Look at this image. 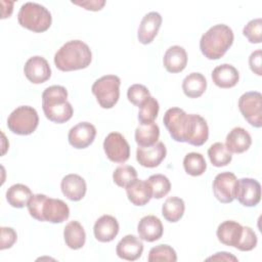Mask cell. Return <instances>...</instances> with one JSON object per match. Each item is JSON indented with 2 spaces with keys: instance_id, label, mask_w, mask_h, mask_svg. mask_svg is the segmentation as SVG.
<instances>
[{
  "instance_id": "cell-1",
  "label": "cell",
  "mask_w": 262,
  "mask_h": 262,
  "mask_svg": "<svg viewBox=\"0 0 262 262\" xmlns=\"http://www.w3.org/2000/svg\"><path fill=\"white\" fill-rule=\"evenodd\" d=\"M27 207L30 215L38 221L61 223L70 216V209L63 201L42 193L33 194Z\"/></svg>"
},
{
  "instance_id": "cell-2",
  "label": "cell",
  "mask_w": 262,
  "mask_h": 262,
  "mask_svg": "<svg viewBox=\"0 0 262 262\" xmlns=\"http://www.w3.org/2000/svg\"><path fill=\"white\" fill-rule=\"evenodd\" d=\"M91 60V50L81 40L68 41L54 55L55 67L62 72L85 69L90 64Z\"/></svg>"
},
{
  "instance_id": "cell-3",
  "label": "cell",
  "mask_w": 262,
  "mask_h": 262,
  "mask_svg": "<svg viewBox=\"0 0 262 262\" xmlns=\"http://www.w3.org/2000/svg\"><path fill=\"white\" fill-rule=\"evenodd\" d=\"M68 91L63 86L47 87L42 93V108L45 117L54 123L61 124L69 121L74 113L72 104L67 100Z\"/></svg>"
},
{
  "instance_id": "cell-4",
  "label": "cell",
  "mask_w": 262,
  "mask_h": 262,
  "mask_svg": "<svg viewBox=\"0 0 262 262\" xmlns=\"http://www.w3.org/2000/svg\"><path fill=\"white\" fill-rule=\"evenodd\" d=\"M233 32L224 24L211 27L200 40V49L208 59L222 57L233 43Z\"/></svg>"
},
{
  "instance_id": "cell-5",
  "label": "cell",
  "mask_w": 262,
  "mask_h": 262,
  "mask_svg": "<svg viewBox=\"0 0 262 262\" xmlns=\"http://www.w3.org/2000/svg\"><path fill=\"white\" fill-rule=\"evenodd\" d=\"M17 20L21 27L35 33H42L49 29L52 17L45 6L35 2H26L19 8Z\"/></svg>"
},
{
  "instance_id": "cell-6",
  "label": "cell",
  "mask_w": 262,
  "mask_h": 262,
  "mask_svg": "<svg viewBox=\"0 0 262 262\" xmlns=\"http://www.w3.org/2000/svg\"><path fill=\"white\" fill-rule=\"evenodd\" d=\"M121 80L116 75H105L97 79L92 87V93L102 108H112L120 97Z\"/></svg>"
},
{
  "instance_id": "cell-7",
  "label": "cell",
  "mask_w": 262,
  "mask_h": 262,
  "mask_svg": "<svg viewBox=\"0 0 262 262\" xmlns=\"http://www.w3.org/2000/svg\"><path fill=\"white\" fill-rule=\"evenodd\" d=\"M39 124L37 111L30 105L16 107L7 119L8 129L17 135L32 134Z\"/></svg>"
},
{
  "instance_id": "cell-8",
  "label": "cell",
  "mask_w": 262,
  "mask_h": 262,
  "mask_svg": "<svg viewBox=\"0 0 262 262\" xmlns=\"http://www.w3.org/2000/svg\"><path fill=\"white\" fill-rule=\"evenodd\" d=\"M163 122L175 141L186 142L191 124L190 114H186L179 107H171L166 111Z\"/></svg>"
},
{
  "instance_id": "cell-9",
  "label": "cell",
  "mask_w": 262,
  "mask_h": 262,
  "mask_svg": "<svg viewBox=\"0 0 262 262\" xmlns=\"http://www.w3.org/2000/svg\"><path fill=\"white\" fill-rule=\"evenodd\" d=\"M238 108L250 125L256 128L262 126V95L260 92L244 93L238 99Z\"/></svg>"
},
{
  "instance_id": "cell-10",
  "label": "cell",
  "mask_w": 262,
  "mask_h": 262,
  "mask_svg": "<svg viewBox=\"0 0 262 262\" xmlns=\"http://www.w3.org/2000/svg\"><path fill=\"white\" fill-rule=\"evenodd\" d=\"M103 149L107 159L115 163H125L130 157V145L119 132H112L105 137Z\"/></svg>"
},
{
  "instance_id": "cell-11",
  "label": "cell",
  "mask_w": 262,
  "mask_h": 262,
  "mask_svg": "<svg viewBox=\"0 0 262 262\" xmlns=\"http://www.w3.org/2000/svg\"><path fill=\"white\" fill-rule=\"evenodd\" d=\"M237 178L232 172H222L216 175L213 181V192L215 198L223 203H231L235 199Z\"/></svg>"
},
{
  "instance_id": "cell-12",
  "label": "cell",
  "mask_w": 262,
  "mask_h": 262,
  "mask_svg": "<svg viewBox=\"0 0 262 262\" xmlns=\"http://www.w3.org/2000/svg\"><path fill=\"white\" fill-rule=\"evenodd\" d=\"M235 199L245 207H254L261 200V185L253 178L237 180Z\"/></svg>"
},
{
  "instance_id": "cell-13",
  "label": "cell",
  "mask_w": 262,
  "mask_h": 262,
  "mask_svg": "<svg viewBox=\"0 0 262 262\" xmlns=\"http://www.w3.org/2000/svg\"><path fill=\"white\" fill-rule=\"evenodd\" d=\"M24 73L30 82L34 84H41L50 78L51 69L44 57L35 55L26 61Z\"/></svg>"
},
{
  "instance_id": "cell-14",
  "label": "cell",
  "mask_w": 262,
  "mask_h": 262,
  "mask_svg": "<svg viewBox=\"0 0 262 262\" xmlns=\"http://www.w3.org/2000/svg\"><path fill=\"white\" fill-rule=\"evenodd\" d=\"M96 136V129L94 125L88 122H81L72 127L68 134L70 144L75 148H86L93 141Z\"/></svg>"
},
{
  "instance_id": "cell-15",
  "label": "cell",
  "mask_w": 262,
  "mask_h": 262,
  "mask_svg": "<svg viewBox=\"0 0 262 262\" xmlns=\"http://www.w3.org/2000/svg\"><path fill=\"white\" fill-rule=\"evenodd\" d=\"M167 149L162 141H158L150 146H138L136 150L137 162L146 168H155L165 159Z\"/></svg>"
},
{
  "instance_id": "cell-16",
  "label": "cell",
  "mask_w": 262,
  "mask_h": 262,
  "mask_svg": "<svg viewBox=\"0 0 262 262\" xmlns=\"http://www.w3.org/2000/svg\"><path fill=\"white\" fill-rule=\"evenodd\" d=\"M162 24V16L159 12L150 11L146 13L139 25L137 38L142 44H149L157 36Z\"/></svg>"
},
{
  "instance_id": "cell-17",
  "label": "cell",
  "mask_w": 262,
  "mask_h": 262,
  "mask_svg": "<svg viewBox=\"0 0 262 262\" xmlns=\"http://www.w3.org/2000/svg\"><path fill=\"white\" fill-rule=\"evenodd\" d=\"M60 188L67 199L70 201L78 202L84 198L87 185L84 178L80 175L68 174L62 178L60 182Z\"/></svg>"
},
{
  "instance_id": "cell-18",
  "label": "cell",
  "mask_w": 262,
  "mask_h": 262,
  "mask_svg": "<svg viewBox=\"0 0 262 262\" xmlns=\"http://www.w3.org/2000/svg\"><path fill=\"white\" fill-rule=\"evenodd\" d=\"M119 229V223L114 216L102 215L96 220L93 227V232L98 242L108 243L117 236Z\"/></svg>"
},
{
  "instance_id": "cell-19",
  "label": "cell",
  "mask_w": 262,
  "mask_h": 262,
  "mask_svg": "<svg viewBox=\"0 0 262 262\" xmlns=\"http://www.w3.org/2000/svg\"><path fill=\"white\" fill-rule=\"evenodd\" d=\"M137 231L139 237L142 241L151 243L162 237L164 227L162 221L158 217L154 215H147L142 217L138 222Z\"/></svg>"
},
{
  "instance_id": "cell-20",
  "label": "cell",
  "mask_w": 262,
  "mask_h": 262,
  "mask_svg": "<svg viewBox=\"0 0 262 262\" xmlns=\"http://www.w3.org/2000/svg\"><path fill=\"white\" fill-rule=\"evenodd\" d=\"M143 252L142 242L133 234L125 235L117 245L116 253L124 260L135 261L137 260Z\"/></svg>"
},
{
  "instance_id": "cell-21",
  "label": "cell",
  "mask_w": 262,
  "mask_h": 262,
  "mask_svg": "<svg viewBox=\"0 0 262 262\" xmlns=\"http://www.w3.org/2000/svg\"><path fill=\"white\" fill-rule=\"evenodd\" d=\"M128 200L135 206H144L152 198V191L147 180L134 179L126 187Z\"/></svg>"
},
{
  "instance_id": "cell-22",
  "label": "cell",
  "mask_w": 262,
  "mask_h": 262,
  "mask_svg": "<svg viewBox=\"0 0 262 262\" xmlns=\"http://www.w3.org/2000/svg\"><path fill=\"white\" fill-rule=\"evenodd\" d=\"M216 234L223 245L236 248L243 234V226L236 221L226 220L219 224Z\"/></svg>"
},
{
  "instance_id": "cell-23",
  "label": "cell",
  "mask_w": 262,
  "mask_h": 262,
  "mask_svg": "<svg viewBox=\"0 0 262 262\" xmlns=\"http://www.w3.org/2000/svg\"><path fill=\"white\" fill-rule=\"evenodd\" d=\"M165 69L169 73H180L187 64V54L183 47L174 45L167 49L163 57Z\"/></svg>"
},
{
  "instance_id": "cell-24",
  "label": "cell",
  "mask_w": 262,
  "mask_h": 262,
  "mask_svg": "<svg viewBox=\"0 0 262 262\" xmlns=\"http://www.w3.org/2000/svg\"><path fill=\"white\" fill-rule=\"evenodd\" d=\"M252 144V138L250 133L242 128L235 127L226 136L225 146L230 152L242 154L249 149Z\"/></svg>"
},
{
  "instance_id": "cell-25",
  "label": "cell",
  "mask_w": 262,
  "mask_h": 262,
  "mask_svg": "<svg viewBox=\"0 0 262 262\" xmlns=\"http://www.w3.org/2000/svg\"><path fill=\"white\" fill-rule=\"evenodd\" d=\"M238 79V71L229 63L217 66L212 72V80L220 88H231L237 84Z\"/></svg>"
},
{
  "instance_id": "cell-26",
  "label": "cell",
  "mask_w": 262,
  "mask_h": 262,
  "mask_svg": "<svg viewBox=\"0 0 262 262\" xmlns=\"http://www.w3.org/2000/svg\"><path fill=\"white\" fill-rule=\"evenodd\" d=\"M190 117L191 124L186 142L194 146H201L208 140L209 137L208 124L206 120L200 115L190 114Z\"/></svg>"
},
{
  "instance_id": "cell-27",
  "label": "cell",
  "mask_w": 262,
  "mask_h": 262,
  "mask_svg": "<svg viewBox=\"0 0 262 262\" xmlns=\"http://www.w3.org/2000/svg\"><path fill=\"white\" fill-rule=\"evenodd\" d=\"M63 238L66 245L72 250H79L85 245L86 233L78 221L69 222L63 229Z\"/></svg>"
},
{
  "instance_id": "cell-28",
  "label": "cell",
  "mask_w": 262,
  "mask_h": 262,
  "mask_svg": "<svg viewBox=\"0 0 262 262\" xmlns=\"http://www.w3.org/2000/svg\"><path fill=\"white\" fill-rule=\"evenodd\" d=\"M207 80L201 73H190L182 82V90L187 97L198 98L206 91Z\"/></svg>"
},
{
  "instance_id": "cell-29",
  "label": "cell",
  "mask_w": 262,
  "mask_h": 262,
  "mask_svg": "<svg viewBox=\"0 0 262 262\" xmlns=\"http://www.w3.org/2000/svg\"><path fill=\"white\" fill-rule=\"evenodd\" d=\"M159 136L160 128L155 122L140 124L135 130V141L138 146H150L158 142Z\"/></svg>"
},
{
  "instance_id": "cell-30",
  "label": "cell",
  "mask_w": 262,
  "mask_h": 262,
  "mask_svg": "<svg viewBox=\"0 0 262 262\" xmlns=\"http://www.w3.org/2000/svg\"><path fill=\"white\" fill-rule=\"evenodd\" d=\"M33 193L31 189L21 183L11 185L6 191V200L13 208H23L28 205Z\"/></svg>"
},
{
  "instance_id": "cell-31",
  "label": "cell",
  "mask_w": 262,
  "mask_h": 262,
  "mask_svg": "<svg viewBox=\"0 0 262 262\" xmlns=\"http://www.w3.org/2000/svg\"><path fill=\"white\" fill-rule=\"evenodd\" d=\"M185 205L182 199L178 196L168 198L162 206V214L169 222H177L184 214Z\"/></svg>"
},
{
  "instance_id": "cell-32",
  "label": "cell",
  "mask_w": 262,
  "mask_h": 262,
  "mask_svg": "<svg viewBox=\"0 0 262 262\" xmlns=\"http://www.w3.org/2000/svg\"><path fill=\"white\" fill-rule=\"evenodd\" d=\"M210 162L215 167H223L228 165L232 160L231 152L222 142L213 143L208 149Z\"/></svg>"
},
{
  "instance_id": "cell-33",
  "label": "cell",
  "mask_w": 262,
  "mask_h": 262,
  "mask_svg": "<svg viewBox=\"0 0 262 262\" xmlns=\"http://www.w3.org/2000/svg\"><path fill=\"white\" fill-rule=\"evenodd\" d=\"M183 167L187 174L191 176H200L205 173L207 163L202 154L189 152L183 159Z\"/></svg>"
},
{
  "instance_id": "cell-34",
  "label": "cell",
  "mask_w": 262,
  "mask_h": 262,
  "mask_svg": "<svg viewBox=\"0 0 262 262\" xmlns=\"http://www.w3.org/2000/svg\"><path fill=\"white\" fill-rule=\"evenodd\" d=\"M159 102L152 96H149L140 106L138 112V121L140 124L152 123L159 114Z\"/></svg>"
},
{
  "instance_id": "cell-35",
  "label": "cell",
  "mask_w": 262,
  "mask_h": 262,
  "mask_svg": "<svg viewBox=\"0 0 262 262\" xmlns=\"http://www.w3.org/2000/svg\"><path fill=\"white\" fill-rule=\"evenodd\" d=\"M148 184L150 185L152 191V198L162 199L168 194L171 189V183L167 176L163 174H154L147 179Z\"/></svg>"
},
{
  "instance_id": "cell-36",
  "label": "cell",
  "mask_w": 262,
  "mask_h": 262,
  "mask_svg": "<svg viewBox=\"0 0 262 262\" xmlns=\"http://www.w3.org/2000/svg\"><path fill=\"white\" fill-rule=\"evenodd\" d=\"M137 178V171L129 165H122L115 169L113 173L114 182L120 187H126L130 182Z\"/></svg>"
},
{
  "instance_id": "cell-37",
  "label": "cell",
  "mask_w": 262,
  "mask_h": 262,
  "mask_svg": "<svg viewBox=\"0 0 262 262\" xmlns=\"http://www.w3.org/2000/svg\"><path fill=\"white\" fill-rule=\"evenodd\" d=\"M147 260L149 262L158 261H168L175 262L177 261V255L175 250L168 245H159L150 249Z\"/></svg>"
},
{
  "instance_id": "cell-38",
  "label": "cell",
  "mask_w": 262,
  "mask_h": 262,
  "mask_svg": "<svg viewBox=\"0 0 262 262\" xmlns=\"http://www.w3.org/2000/svg\"><path fill=\"white\" fill-rule=\"evenodd\" d=\"M150 96V93L148 91V89L141 84H133L131 85L128 90H127V97L128 100L136 105V106H140L148 97Z\"/></svg>"
},
{
  "instance_id": "cell-39",
  "label": "cell",
  "mask_w": 262,
  "mask_h": 262,
  "mask_svg": "<svg viewBox=\"0 0 262 262\" xmlns=\"http://www.w3.org/2000/svg\"><path fill=\"white\" fill-rule=\"evenodd\" d=\"M244 36L251 43H261L262 41V19L260 17L250 20L243 30Z\"/></svg>"
},
{
  "instance_id": "cell-40",
  "label": "cell",
  "mask_w": 262,
  "mask_h": 262,
  "mask_svg": "<svg viewBox=\"0 0 262 262\" xmlns=\"http://www.w3.org/2000/svg\"><path fill=\"white\" fill-rule=\"evenodd\" d=\"M257 235L254 230L249 226H243V234L236 249L244 252L252 251L257 246Z\"/></svg>"
},
{
  "instance_id": "cell-41",
  "label": "cell",
  "mask_w": 262,
  "mask_h": 262,
  "mask_svg": "<svg viewBox=\"0 0 262 262\" xmlns=\"http://www.w3.org/2000/svg\"><path fill=\"white\" fill-rule=\"evenodd\" d=\"M1 242L0 250H5L11 248L17 239V234L15 230L11 227H1Z\"/></svg>"
},
{
  "instance_id": "cell-42",
  "label": "cell",
  "mask_w": 262,
  "mask_h": 262,
  "mask_svg": "<svg viewBox=\"0 0 262 262\" xmlns=\"http://www.w3.org/2000/svg\"><path fill=\"white\" fill-rule=\"evenodd\" d=\"M249 66L251 71L258 75H262V70H261V49H257L256 51L252 52L250 57H249Z\"/></svg>"
},
{
  "instance_id": "cell-43",
  "label": "cell",
  "mask_w": 262,
  "mask_h": 262,
  "mask_svg": "<svg viewBox=\"0 0 262 262\" xmlns=\"http://www.w3.org/2000/svg\"><path fill=\"white\" fill-rule=\"evenodd\" d=\"M73 3L82 6L87 10L97 11V10H100L103 7V5L105 4V1H82V2L73 1Z\"/></svg>"
},
{
  "instance_id": "cell-44",
  "label": "cell",
  "mask_w": 262,
  "mask_h": 262,
  "mask_svg": "<svg viewBox=\"0 0 262 262\" xmlns=\"http://www.w3.org/2000/svg\"><path fill=\"white\" fill-rule=\"evenodd\" d=\"M207 260H221V261H237V258L227 252H218L214 256L209 257Z\"/></svg>"
}]
</instances>
